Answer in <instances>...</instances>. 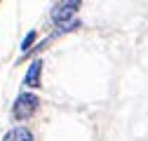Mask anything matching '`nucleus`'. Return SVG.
<instances>
[{
  "label": "nucleus",
  "mask_w": 148,
  "mask_h": 141,
  "mask_svg": "<svg viewBox=\"0 0 148 141\" xmlns=\"http://www.w3.org/2000/svg\"><path fill=\"white\" fill-rule=\"evenodd\" d=\"M78 10H80V0H59V3L54 5V10H52V21L59 26L61 33L80 28V21L73 19V16L78 14Z\"/></svg>",
  "instance_id": "nucleus-1"
},
{
  "label": "nucleus",
  "mask_w": 148,
  "mask_h": 141,
  "mask_svg": "<svg viewBox=\"0 0 148 141\" xmlns=\"http://www.w3.org/2000/svg\"><path fill=\"white\" fill-rule=\"evenodd\" d=\"M33 42H35V33L31 31V33L26 35V38H24V42H21V52H28V49L33 47Z\"/></svg>",
  "instance_id": "nucleus-5"
},
{
  "label": "nucleus",
  "mask_w": 148,
  "mask_h": 141,
  "mask_svg": "<svg viewBox=\"0 0 148 141\" xmlns=\"http://www.w3.org/2000/svg\"><path fill=\"white\" fill-rule=\"evenodd\" d=\"M38 106H40V99L38 97L31 94V92H24V94L16 97V101L12 106V113H14L16 120H28L35 111H38Z\"/></svg>",
  "instance_id": "nucleus-2"
},
{
  "label": "nucleus",
  "mask_w": 148,
  "mask_h": 141,
  "mask_svg": "<svg viewBox=\"0 0 148 141\" xmlns=\"http://www.w3.org/2000/svg\"><path fill=\"white\" fill-rule=\"evenodd\" d=\"M40 78H42V61H40V59H35V61H31V66H28V70H26L24 85L28 87V90H38L40 82H42Z\"/></svg>",
  "instance_id": "nucleus-3"
},
{
  "label": "nucleus",
  "mask_w": 148,
  "mask_h": 141,
  "mask_svg": "<svg viewBox=\"0 0 148 141\" xmlns=\"http://www.w3.org/2000/svg\"><path fill=\"white\" fill-rule=\"evenodd\" d=\"M3 141H35V139H33V134L26 127H14V129H10L3 136Z\"/></svg>",
  "instance_id": "nucleus-4"
}]
</instances>
